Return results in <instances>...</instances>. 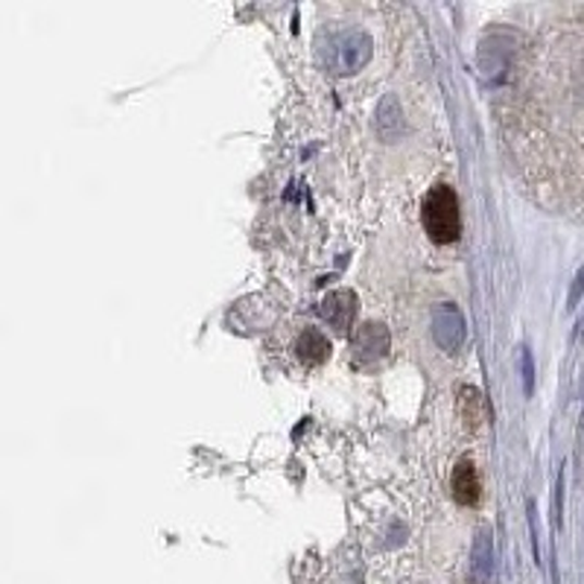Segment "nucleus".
<instances>
[{
	"label": "nucleus",
	"instance_id": "nucleus-7",
	"mask_svg": "<svg viewBox=\"0 0 584 584\" xmlns=\"http://www.w3.org/2000/svg\"><path fill=\"white\" fill-rule=\"evenodd\" d=\"M296 353H298V360L310 362V365H319V362H325L327 357H331V343H327L322 331L307 327L305 334L298 336Z\"/></svg>",
	"mask_w": 584,
	"mask_h": 584
},
{
	"label": "nucleus",
	"instance_id": "nucleus-9",
	"mask_svg": "<svg viewBox=\"0 0 584 584\" xmlns=\"http://www.w3.org/2000/svg\"><path fill=\"white\" fill-rule=\"evenodd\" d=\"M473 558H476V573L485 575V570L492 567V538H488V532H480V535H476Z\"/></svg>",
	"mask_w": 584,
	"mask_h": 584
},
{
	"label": "nucleus",
	"instance_id": "nucleus-11",
	"mask_svg": "<svg viewBox=\"0 0 584 584\" xmlns=\"http://www.w3.org/2000/svg\"><path fill=\"white\" fill-rule=\"evenodd\" d=\"M584 289V270L579 272V278H575V287H573V296H570V305H575L579 301V296H582Z\"/></svg>",
	"mask_w": 584,
	"mask_h": 584
},
{
	"label": "nucleus",
	"instance_id": "nucleus-5",
	"mask_svg": "<svg viewBox=\"0 0 584 584\" xmlns=\"http://www.w3.org/2000/svg\"><path fill=\"white\" fill-rule=\"evenodd\" d=\"M389 351V331L383 325H362L353 336V353L357 360H381L383 353Z\"/></svg>",
	"mask_w": 584,
	"mask_h": 584
},
{
	"label": "nucleus",
	"instance_id": "nucleus-3",
	"mask_svg": "<svg viewBox=\"0 0 584 584\" xmlns=\"http://www.w3.org/2000/svg\"><path fill=\"white\" fill-rule=\"evenodd\" d=\"M433 336H436L438 348L445 351H459L464 343V319L456 305H438L433 313Z\"/></svg>",
	"mask_w": 584,
	"mask_h": 584
},
{
	"label": "nucleus",
	"instance_id": "nucleus-1",
	"mask_svg": "<svg viewBox=\"0 0 584 584\" xmlns=\"http://www.w3.org/2000/svg\"><path fill=\"white\" fill-rule=\"evenodd\" d=\"M371 50H374L371 38L357 27H336L319 41V59L336 76H348L369 65Z\"/></svg>",
	"mask_w": 584,
	"mask_h": 584
},
{
	"label": "nucleus",
	"instance_id": "nucleus-4",
	"mask_svg": "<svg viewBox=\"0 0 584 584\" xmlns=\"http://www.w3.org/2000/svg\"><path fill=\"white\" fill-rule=\"evenodd\" d=\"M322 315L327 319V325L336 331H348L357 315V296L351 289H336L322 301Z\"/></svg>",
	"mask_w": 584,
	"mask_h": 584
},
{
	"label": "nucleus",
	"instance_id": "nucleus-2",
	"mask_svg": "<svg viewBox=\"0 0 584 584\" xmlns=\"http://www.w3.org/2000/svg\"><path fill=\"white\" fill-rule=\"evenodd\" d=\"M424 228L436 243H453L462 232V223H459V202H456V194L447 185H436L424 199Z\"/></svg>",
	"mask_w": 584,
	"mask_h": 584
},
{
	"label": "nucleus",
	"instance_id": "nucleus-10",
	"mask_svg": "<svg viewBox=\"0 0 584 584\" xmlns=\"http://www.w3.org/2000/svg\"><path fill=\"white\" fill-rule=\"evenodd\" d=\"M523 377H526V392H532V353L523 348Z\"/></svg>",
	"mask_w": 584,
	"mask_h": 584
},
{
	"label": "nucleus",
	"instance_id": "nucleus-6",
	"mask_svg": "<svg viewBox=\"0 0 584 584\" xmlns=\"http://www.w3.org/2000/svg\"><path fill=\"white\" fill-rule=\"evenodd\" d=\"M453 497L456 502H462V506H473V502L480 500V476H476V468H473V462H468V459L456 464Z\"/></svg>",
	"mask_w": 584,
	"mask_h": 584
},
{
	"label": "nucleus",
	"instance_id": "nucleus-8",
	"mask_svg": "<svg viewBox=\"0 0 584 584\" xmlns=\"http://www.w3.org/2000/svg\"><path fill=\"white\" fill-rule=\"evenodd\" d=\"M459 407H462L464 421H468L471 427H476V424H480V421H483V418H485V400H483V395H480V392H476V389H471V386H468V389L459 392Z\"/></svg>",
	"mask_w": 584,
	"mask_h": 584
}]
</instances>
